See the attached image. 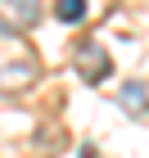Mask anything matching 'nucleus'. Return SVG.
I'll use <instances>...</instances> for the list:
<instances>
[{"label": "nucleus", "instance_id": "1", "mask_svg": "<svg viewBox=\"0 0 149 158\" xmlns=\"http://www.w3.org/2000/svg\"><path fill=\"white\" fill-rule=\"evenodd\" d=\"M41 63L32 54V45L14 36V32H0V95H14V90H27L36 81Z\"/></svg>", "mask_w": 149, "mask_h": 158}, {"label": "nucleus", "instance_id": "2", "mask_svg": "<svg viewBox=\"0 0 149 158\" xmlns=\"http://www.w3.org/2000/svg\"><path fill=\"white\" fill-rule=\"evenodd\" d=\"M41 18V0H0V32H27Z\"/></svg>", "mask_w": 149, "mask_h": 158}, {"label": "nucleus", "instance_id": "3", "mask_svg": "<svg viewBox=\"0 0 149 158\" xmlns=\"http://www.w3.org/2000/svg\"><path fill=\"white\" fill-rule=\"evenodd\" d=\"M109 54H104V45H81L77 50V73H81V81H104L109 77Z\"/></svg>", "mask_w": 149, "mask_h": 158}, {"label": "nucleus", "instance_id": "4", "mask_svg": "<svg viewBox=\"0 0 149 158\" xmlns=\"http://www.w3.org/2000/svg\"><path fill=\"white\" fill-rule=\"evenodd\" d=\"M54 18L59 23H81L86 18V0H54Z\"/></svg>", "mask_w": 149, "mask_h": 158}, {"label": "nucleus", "instance_id": "5", "mask_svg": "<svg viewBox=\"0 0 149 158\" xmlns=\"http://www.w3.org/2000/svg\"><path fill=\"white\" fill-rule=\"evenodd\" d=\"M122 104H126V109H131V113H145V86H126V90H122Z\"/></svg>", "mask_w": 149, "mask_h": 158}]
</instances>
